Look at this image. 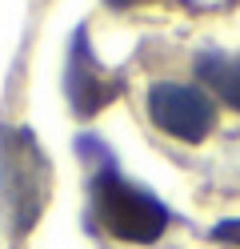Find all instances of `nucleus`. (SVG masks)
<instances>
[{"label": "nucleus", "mask_w": 240, "mask_h": 249, "mask_svg": "<svg viewBox=\"0 0 240 249\" xmlns=\"http://www.w3.org/2000/svg\"><path fill=\"white\" fill-rule=\"evenodd\" d=\"M212 237H216V241H224V245H240V217H236V221L216 225V229H212Z\"/></svg>", "instance_id": "nucleus-4"}, {"label": "nucleus", "mask_w": 240, "mask_h": 249, "mask_svg": "<svg viewBox=\"0 0 240 249\" xmlns=\"http://www.w3.org/2000/svg\"><path fill=\"white\" fill-rule=\"evenodd\" d=\"M108 4H120L124 8V4H136V0H108Z\"/></svg>", "instance_id": "nucleus-5"}, {"label": "nucleus", "mask_w": 240, "mask_h": 249, "mask_svg": "<svg viewBox=\"0 0 240 249\" xmlns=\"http://www.w3.org/2000/svg\"><path fill=\"white\" fill-rule=\"evenodd\" d=\"M92 209L104 221V229L120 241L148 245L168 229V209L120 173H100L92 181Z\"/></svg>", "instance_id": "nucleus-1"}, {"label": "nucleus", "mask_w": 240, "mask_h": 249, "mask_svg": "<svg viewBox=\"0 0 240 249\" xmlns=\"http://www.w3.org/2000/svg\"><path fill=\"white\" fill-rule=\"evenodd\" d=\"M148 117L160 133H168L184 145H200L212 129V97L196 85L160 81L148 89Z\"/></svg>", "instance_id": "nucleus-2"}, {"label": "nucleus", "mask_w": 240, "mask_h": 249, "mask_svg": "<svg viewBox=\"0 0 240 249\" xmlns=\"http://www.w3.org/2000/svg\"><path fill=\"white\" fill-rule=\"evenodd\" d=\"M196 72L224 105L240 113V60H232V56H200Z\"/></svg>", "instance_id": "nucleus-3"}]
</instances>
